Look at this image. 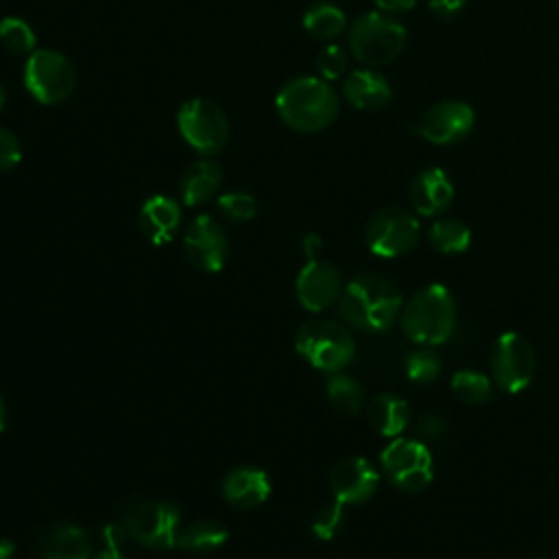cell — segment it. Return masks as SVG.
Instances as JSON below:
<instances>
[{"label": "cell", "instance_id": "6", "mask_svg": "<svg viewBox=\"0 0 559 559\" xmlns=\"http://www.w3.org/2000/svg\"><path fill=\"white\" fill-rule=\"evenodd\" d=\"M127 537L155 550L173 548L181 528V513L164 500H129L120 509L118 520Z\"/></svg>", "mask_w": 559, "mask_h": 559}, {"label": "cell", "instance_id": "34", "mask_svg": "<svg viewBox=\"0 0 559 559\" xmlns=\"http://www.w3.org/2000/svg\"><path fill=\"white\" fill-rule=\"evenodd\" d=\"M445 428H448L445 421H443L441 417H437V415H421V417L415 421V426H413L415 439H419V441H424V443L439 441V439L443 437Z\"/></svg>", "mask_w": 559, "mask_h": 559}, {"label": "cell", "instance_id": "31", "mask_svg": "<svg viewBox=\"0 0 559 559\" xmlns=\"http://www.w3.org/2000/svg\"><path fill=\"white\" fill-rule=\"evenodd\" d=\"M317 70L319 76L325 81H336V79H345L349 72V55L343 46L330 41L328 46L321 48V52L317 55Z\"/></svg>", "mask_w": 559, "mask_h": 559}, {"label": "cell", "instance_id": "7", "mask_svg": "<svg viewBox=\"0 0 559 559\" xmlns=\"http://www.w3.org/2000/svg\"><path fill=\"white\" fill-rule=\"evenodd\" d=\"M177 129L183 142L201 157L218 155L229 142V118L223 107L210 98L194 96L181 103L177 111Z\"/></svg>", "mask_w": 559, "mask_h": 559}, {"label": "cell", "instance_id": "2", "mask_svg": "<svg viewBox=\"0 0 559 559\" xmlns=\"http://www.w3.org/2000/svg\"><path fill=\"white\" fill-rule=\"evenodd\" d=\"M341 109L338 92L321 76L288 79L275 94L280 120L297 133H317L328 129Z\"/></svg>", "mask_w": 559, "mask_h": 559}, {"label": "cell", "instance_id": "39", "mask_svg": "<svg viewBox=\"0 0 559 559\" xmlns=\"http://www.w3.org/2000/svg\"><path fill=\"white\" fill-rule=\"evenodd\" d=\"M13 552H15L13 542L2 539V542H0V559H11V557H13Z\"/></svg>", "mask_w": 559, "mask_h": 559}, {"label": "cell", "instance_id": "12", "mask_svg": "<svg viewBox=\"0 0 559 559\" xmlns=\"http://www.w3.org/2000/svg\"><path fill=\"white\" fill-rule=\"evenodd\" d=\"M183 251L197 271L218 273L227 262L229 240L214 216L201 214L194 216L183 231Z\"/></svg>", "mask_w": 559, "mask_h": 559}, {"label": "cell", "instance_id": "5", "mask_svg": "<svg viewBox=\"0 0 559 559\" xmlns=\"http://www.w3.org/2000/svg\"><path fill=\"white\" fill-rule=\"evenodd\" d=\"M297 354L319 371H343L356 354V341L347 325L332 319L306 321L295 334Z\"/></svg>", "mask_w": 559, "mask_h": 559}, {"label": "cell", "instance_id": "32", "mask_svg": "<svg viewBox=\"0 0 559 559\" xmlns=\"http://www.w3.org/2000/svg\"><path fill=\"white\" fill-rule=\"evenodd\" d=\"M343 507H345V504H341L338 500H334V502L323 504V507L314 513L310 528H312V533H314L317 539L328 542V539L336 537V533L343 528V522H345Z\"/></svg>", "mask_w": 559, "mask_h": 559}, {"label": "cell", "instance_id": "3", "mask_svg": "<svg viewBox=\"0 0 559 559\" xmlns=\"http://www.w3.org/2000/svg\"><path fill=\"white\" fill-rule=\"evenodd\" d=\"M402 332L417 345L435 347L450 338L456 323V304L443 284H428L411 295L400 312Z\"/></svg>", "mask_w": 559, "mask_h": 559}, {"label": "cell", "instance_id": "21", "mask_svg": "<svg viewBox=\"0 0 559 559\" xmlns=\"http://www.w3.org/2000/svg\"><path fill=\"white\" fill-rule=\"evenodd\" d=\"M39 559H90L92 542L87 533L70 522L50 526L37 544Z\"/></svg>", "mask_w": 559, "mask_h": 559}, {"label": "cell", "instance_id": "19", "mask_svg": "<svg viewBox=\"0 0 559 559\" xmlns=\"http://www.w3.org/2000/svg\"><path fill=\"white\" fill-rule=\"evenodd\" d=\"M343 98L360 111H378L393 98L391 83L373 68L349 70L343 79Z\"/></svg>", "mask_w": 559, "mask_h": 559}, {"label": "cell", "instance_id": "24", "mask_svg": "<svg viewBox=\"0 0 559 559\" xmlns=\"http://www.w3.org/2000/svg\"><path fill=\"white\" fill-rule=\"evenodd\" d=\"M227 542V528L214 520H192L181 524L177 533V544L190 552H214Z\"/></svg>", "mask_w": 559, "mask_h": 559}, {"label": "cell", "instance_id": "38", "mask_svg": "<svg viewBox=\"0 0 559 559\" xmlns=\"http://www.w3.org/2000/svg\"><path fill=\"white\" fill-rule=\"evenodd\" d=\"M90 559H127V557L122 555V550H116V548H105V550H100V552L92 555Z\"/></svg>", "mask_w": 559, "mask_h": 559}, {"label": "cell", "instance_id": "29", "mask_svg": "<svg viewBox=\"0 0 559 559\" xmlns=\"http://www.w3.org/2000/svg\"><path fill=\"white\" fill-rule=\"evenodd\" d=\"M404 371H406L408 380H413L417 384H430L441 373V360H439V356L435 354L432 347L419 345V349H413L406 356Z\"/></svg>", "mask_w": 559, "mask_h": 559}, {"label": "cell", "instance_id": "4", "mask_svg": "<svg viewBox=\"0 0 559 559\" xmlns=\"http://www.w3.org/2000/svg\"><path fill=\"white\" fill-rule=\"evenodd\" d=\"M404 46V24L382 11L362 13L347 28V48L352 57L367 68L389 66L402 55Z\"/></svg>", "mask_w": 559, "mask_h": 559}, {"label": "cell", "instance_id": "11", "mask_svg": "<svg viewBox=\"0 0 559 559\" xmlns=\"http://www.w3.org/2000/svg\"><path fill=\"white\" fill-rule=\"evenodd\" d=\"M489 376L504 393L524 391L535 376V352L528 338L518 332L500 334L489 354Z\"/></svg>", "mask_w": 559, "mask_h": 559}, {"label": "cell", "instance_id": "36", "mask_svg": "<svg viewBox=\"0 0 559 559\" xmlns=\"http://www.w3.org/2000/svg\"><path fill=\"white\" fill-rule=\"evenodd\" d=\"M373 4H376L378 11L395 15V13L411 11L417 4V0H373Z\"/></svg>", "mask_w": 559, "mask_h": 559}, {"label": "cell", "instance_id": "9", "mask_svg": "<svg viewBox=\"0 0 559 559\" xmlns=\"http://www.w3.org/2000/svg\"><path fill=\"white\" fill-rule=\"evenodd\" d=\"M380 467L386 480L406 493L426 489L435 476L432 454L428 445L415 437H395L380 452Z\"/></svg>", "mask_w": 559, "mask_h": 559}, {"label": "cell", "instance_id": "22", "mask_svg": "<svg viewBox=\"0 0 559 559\" xmlns=\"http://www.w3.org/2000/svg\"><path fill=\"white\" fill-rule=\"evenodd\" d=\"M371 428L382 437H400L411 424V406L395 393H378L367 411Z\"/></svg>", "mask_w": 559, "mask_h": 559}, {"label": "cell", "instance_id": "18", "mask_svg": "<svg viewBox=\"0 0 559 559\" xmlns=\"http://www.w3.org/2000/svg\"><path fill=\"white\" fill-rule=\"evenodd\" d=\"M223 498L234 509H255L271 493V478L264 469L253 465H238L229 469L221 485Z\"/></svg>", "mask_w": 559, "mask_h": 559}, {"label": "cell", "instance_id": "10", "mask_svg": "<svg viewBox=\"0 0 559 559\" xmlns=\"http://www.w3.org/2000/svg\"><path fill=\"white\" fill-rule=\"evenodd\" d=\"M365 242L378 258H397L419 242L417 214L397 205L376 210L365 225Z\"/></svg>", "mask_w": 559, "mask_h": 559}, {"label": "cell", "instance_id": "35", "mask_svg": "<svg viewBox=\"0 0 559 559\" xmlns=\"http://www.w3.org/2000/svg\"><path fill=\"white\" fill-rule=\"evenodd\" d=\"M467 0H428V11L439 20H454L463 13Z\"/></svg>", "mask_w": 559, "mask_h": 559}, {"label": "cell", "instance_id": "14", "mask_svg": "<svg viewBox=\"0 0 559 559\" xmlns=\"http://www.w3.org/2000/svg\"><path fill=\"white\" fill-rule=\"evenodd\" d=\"M295 293L299 304L308 312H323L341 299V293H343L341 273L332 262L312 258L299 271L295 280Z\"/></svg>", "mask_w": 559, "mask_h": 559}, {"label": "cell", "instance_id": "26", "mask_svg": "<svg viewBox=\"0 0 559 559\" xmlns=\"http://www.w3.org/2000/svg\"><path fill=\"white\" fill-rule=\"evenodd\" d=\"M325 393H328L330 404L343 415H356L358 411H362L365 391L358 380H354L352 376H347L343 371L328 373Z\"/></svg>", "mask_w": 559, "mask_h": 559}, {"label": "cell", "instance_id": "42", "mask_svg": "<svg viewBox=\"0 0 559 559\" xmlns=\"http://www.w3.org/2000/svg\"><path fill=\"white\" fill-rule=\"evenodd\" d=\"M557 2V9H559V0H555Z\"/></svg>", "mask_w": 559, "mask_h": 559}, {"label": "cell", "instance_id": "27", "mask_svg": "<svg viewBox=\"0 0 559 559\" xmlns=\"http://www.w3.org/2000/svg\"><path fill=\"white\" fill-rule=\"evenodd\" d=\"M452 393L463 404H485L493 395V380L474 369H461L450 380Z\"/></svg>", "mask_w": 559, "mask_h": 559}, {"label": "cell", "instance_id": "25", "mask_svg": "<svg viewBox=\"0 0 559 559\" xmlns=\"http://www.w3.org/2000/svg\"><path fill=\"white\" fill-rule=\"evenodd\" d=\"M428 242L443 255H456L472 245V229L461 218H439L428 229Z\"/></svg>", "mask_w": 559, "mask_h": 559}, {"label": "cell", "instance_id": "40", "mask_svg": "<svg viewBox=\"0 0 559 559\" xmlns=\"http://www.w3.org/2000/svg\"><path fill=\"white\" fill-rule=\"evenodd\" d=\"M4 424H7V406H4V397L0 393V432H2Z\"/></svg>", "mask_w": 559, "mask_h": 559}, {"label": "cell", "instance_id": "23", "mask_svg": "<svg viewBox=\"0 0 559 559\" xmlns=\"http://www.w3.org/2000/svg\"><path fill=\"white\" fill-rule=\"evenodd\" d=\"M301 24L314 39L334 41L347 31V15L334 2L317 0L306 9Z\"/></svg>", "mask_w": 559, "mask_h": 559}, {"label": "cell", "instance_id": "8", "mask_svg": "<svg viewBox=\"0 0 559 559\" xmlns=\"http://www.w3.org/2000/svg\"><path fill=\"white\" fill-rule=\"evenodd\" d=\"M24 87L39 105H59L76 87L74 63L59 50L37 48L26 57Z\"/></svg>", "mask_w": 559, "mask_h": 559}, {"label": "cell", "instance_id": "16", "mask_svg": "<svg viewBox=\"0 0 559 559\" xmlns=\"http://www.w3.org/2000/svg\"><path fill=\"white\" fill-rule=\"evenodd\" d=\"M411 207L419 216H441L454 201V183L448 173L432 166L419 170L408 186Z\"/></svg>", "mask_w": 559, "mask_h": 559}, {"label": "cell", "instance_id": "20", "mask_svg": "<svg viewBox=\"0 0 559 559\" xmlns=\"http://www.w3.org/2000/svg\"><path fill=\"white\" fill-rule=\"evenodd\" d=\"M223 168L214 157H199L179 179V199L188 207L207 203L221 188Z\"/></svg>", "mask_w": 559, "mask_h": 559}, {"label": "cell", "instance_id": "15", "mask_svg": "<svg viewBox=\"0 0 559 559\" xmlns=\"http://www.w3.org/2000/svg\"><path fill=\"white\" fill-rule=\"evenodd\" d=\"M380 485V472L365 456H345L330 469V491L341 504L367 502Z\"/></svg>", "mask_w": 559, "mask_h": 559}, {"label": "cell", "instance_id": "41", "mask_svg": "<svg viewBox=\"0 0 559 559\" xmlns=\"http://www.w3.org/2000/svg\"><path fill=\"white\" fill-rule=\"evenodd\" d=\"M4 103H7V94H4V87L0 85V114H2V109H4Z\"/></svg>", "mask_w": 559, "mask_h": 559}, {"label": "cell", "instance_id": "17", "mask_svg": "<svg viewBox=\"0 0 559 559\" xmlns=\"http://www.w3.org/2000/svg\"><path fill=\"white\" fill-rule=\"evenodd\" d=\"M140 231L155 247L168 245L181 227V203L166 194L148 197L140 207Z\"/></svg>", "mask_w": 559, "mask_h": 559}, {"label": "cell", "instance_id": "28", "mask_svg": "<svg viewBox=\"0 0 559 559\" xmlns=\"http://www.w3.org/2000/svg\"><path fill=\"white\" fill-rule=\"evenodd\" d=\"M0 44L4 50L13 52V55H31L37 44L35 31L33 26L15 15H7L0 20Z\"/></svg>", "mask_w": 559, "mask_h": 559}, {"label": "cell", "instance_id": "30", "mask_svg": "<svg viewBox=\"0 0 559 559\" xmlns=\"http://www.w3.org/2000/svg\"><path fill=\"white\" fill-rule=\"evenodd\" d=\"M218 212L234 223H247L255 216L258 212V203L253 199V194L242 192V190H234V192H225L216 199Z\"/></svg>", "mask_w": 559, "mask_h": 559}, {"label": "cell", "instance_id": "37", "mask_svg": "<svg viewBox=\"0 0 559 559\" xmlns=\"http://www.w3.org/2000/svg\"><path fill=\"white\" fill-rule=\"evenodd\" d=\"M319 247H321V240H319V236H314V234H308V236L304 238V251H306L308 260L317 258V251H319Z\"/></svg>", "mask_w": 559, "mask_h": 559}, {"label": "cell", "instance_id": "13", "mask_svg": "<svg viewBox=\"0 0 559 559\" xmlns=\"http://www.w3.org/2000/svg\"><path fill=\"white\" fill-rule=\"evenodd\" d=\"M476 114L465 100L448 98L430 105L419 118V135L437 146H450L465 140L474 131Z\"/></svg>", "mask_w": 559, "mask_h": 559}, {"label": "cell", "instance_id": "1", "mask_svg": "<svg viewBox=\"0 0 559 559\" xmlns=\"http://www.w3.org/2000/svg\"><path fill=\"white\" fill-rule=\"evenodd\" d=\"M338 312L349 328L376 334L389 330L400 317L402 295L389 277L360 273L343 286Z\"/></svg>", "mask_w": 559, "mask_h": 559}, {"label": "cell", "instance_id": "33", "mask_svg": "<svg viewBox=\"0 0 559 559\" xmlns=\"http://www.w3.org/2000/svg\"><path fill=\"white\" fill-rule=\"evenodd\" d=\"M22 159V142L20 138L9 129L0 124V173H7L15 168Z\"/></svg>", "mask_w": 559, "mask_h": 559}]
</instances>
